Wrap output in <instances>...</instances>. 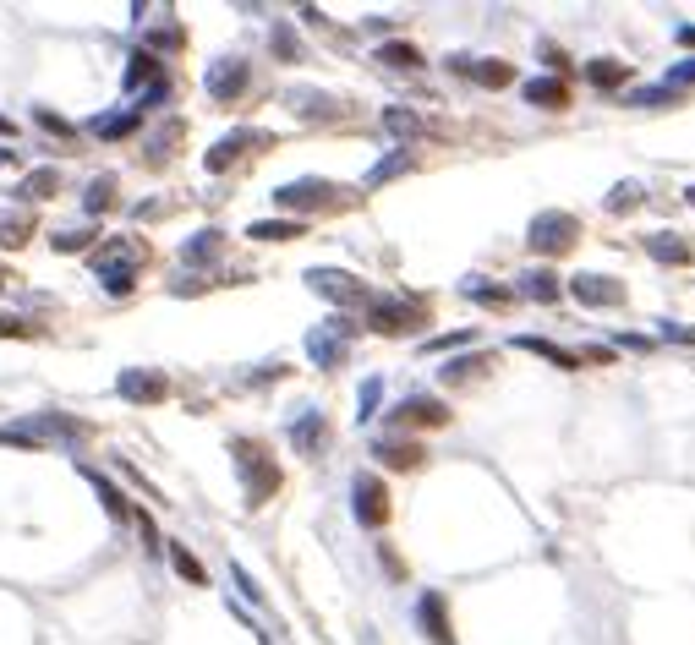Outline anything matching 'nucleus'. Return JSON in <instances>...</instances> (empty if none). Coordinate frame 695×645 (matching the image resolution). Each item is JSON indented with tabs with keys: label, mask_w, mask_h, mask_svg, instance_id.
<instances>
[{
	"label": "nucleus",
	"mask_w": 695,
	"mask_h": 645,
	"mask_svg": "<svg viewBox=\"0 0 695 645\" xmlns=\"http://www.w3.org/2000/svg\"><path fill=\"white\" fill-rule=\"evenodd\" d=\"M83 438H88V421H72L61 410H39L28 421H6L0 427V443H17V449H55V443L77 449Z\"/></svg>",
	"instance_id": "f257e3e1"
},
{
	"label": "nucleus",
	"mask_w": 695,
	"mask_h": 645,
	"mask_svg": "<svg viewBox=\"0 0 695 645\" xmlns=\"http://www.w3.org/2000/svg\"><path fill=\"white\" fill-rule=\"evenodd\" d=\"M143 257H148V246H143V241H132V236H121V241H104L99 252H94V274H99L104 296H132V285H137V268H143Z\"/></svg>",
	"instance_id": "f03ea898"
},
{
	"label": "nucleus",
	"mask_w": 695,
	"mask_h": 645,
	"mask_svg": "<svg viewBox=\"0 0 695 645\" xmlns=\"http://www.w3.org/2000/svg\"><path fill=\"white\" fill-rule=\"evenodd\" d=\"M230 454H236V471H241V487H247V503H252V509H263V503L280 492V465H274L258 443H247V438L230 443Z\"/></svg>",
	"instance_id": "7ed1b4c3"
},
{
	"label": "nucleus",
	"mask_w": 695,
	"mask_h": 645,
	"mask_svg": "<svg viewBox=\"0 0 695 645\" xmlns=\"http://www.w3.org/2000/svg\"><path fill=\"white\" fill-rule=\"evenodd\" d=\"M575 236H581V219L575 214H564V208H548V214H537L531 219V246H537L542 257H559V252H570Z\"/></svg>",
	"instance_id": "20e7f679"
},
{
	"label": "nucleus",
	"mask_w": 695,
	"mask_h": 645,
	"mask_svg": "<svg viewBox=\"0 0 695 645\" xmlns=\"http://www.w3.org/2000/svg\"><path fill=\"white\" fill-rule=\"evenodd\" d=\"M367 323H373L378 334H405V328L427 323V307L416 296H373L367 301Z\"/></svg>",
	"instance_id": "39448f33"
},
{
	"label": "nucleus",
	"mask_w": 695,
	"mask_h": 645,
	"mask_svg": "<svg viewBox=\"0 0 695 645\" xmlns=\"http://www.w3.org/2000/svg\"><path fill=\"white\" fill-rule=\"evenodd\" d=\"M351 334H356V323H351V318H329V323H318V328L307 334V356L318 361V367H340L345 350H351Z\"/></svg>",
	"instance_id": "423d86ee"
},
{
	"label": "nucleus",
	"mask_w": 695,
	"mask_h": 645,
	"mask_svg": "<svg viewBox=\"0 0 695 645\" xmlns=\"http://www.w3.org/2000/svg\"><path fill=\"white\" fill-rule=\"evenodd\" d=\"M307 285L318 290L323 301H334V307H362V301H373L367 296V285L356 274H345V268H312L307 274Z\"/></svg>",
	"instance_id": "0eeeda50"
},
{
	"label": "nucleus",
	"mask_w": 695,
	"mask_h": 645,
	"mask_svg": "<svg viewBox=\"0 0 695 645\" xmlns=\"http://www.w3.org/2000/svg\"><path fill=\"white\" fill-rule=\"evenodd\" d=\"M115 394L132 405H159L170 394V378L154 367H121V378H115Z\"/></svg>",
	"instance_id": "6e6552de"
},
{
	"label": "nucleus",
	"mask_w": 695,
	"mask_h": 645,
	"mask_svg": "<svg viewBox=\"0 0 695 645\" xmlns=\"http://www.w3.org/2000/svg\"><path fill=\"white\" fill-rule=\"evenodd\" d=\"M351 509H356V520L367 525V531H378V525L389 520V492L378 476H356L351 482Z\"/></svg>",
	"instance_id": "1a4fd4ad"
},
{
	"label": "nucleus",
	"mask_w": 695,
	"mask_h": 645,
	"mask_svg": "<svg viewBox=\"0 0 695 645\" xmlns=\"http://www.w3.org/2000/svg\"><path fill=\"white\" fill-rule=\"evenodd\" d=\"M203 88L214 104H236L241 88H247V61H236V55H225V61H214L203 72Z\"/></svg>",
	"instance_id": "9d476101"
},
{
	"label": "nucleus",
	"mask_w": 695,
	"mask_h": 645,
	"mask_svg": "<svg viewBox=\"0 0 695 645\" xmlns=\"http://www.w3.org/2000/svg\"><path fill=\"white\" fill-rule=\"evenodd\" d=\"M570 296L581 307H619L624 301V279H608V274H575L570 279Z\"/></svg>",
	"instance_id": "9b49d317"
},
{
	"label": "nucleus",
	"mask_w": 695,
	"mask_h": 645,
	"mask_svg": "<svg viewBox=\"0 0 695 645\" xmlns=\"http://www.w3.org/2000/svg\"><path fill=\"white\" fill-rule=\"evenodd\" d=\"M323 443H329V421H323V410H301L291 421V449L307 454V460H318Z\"/></svg>",
	"instance_id": "f8f14e48"
},
{
	"label": "nucleus",
	"mask_w": 695,
	"mask_h": 645,
	"mask_svg": "<svg viewBox=\"0 0 695 645\" xmlns=\"http://www.w3.org/2000/svg\"><path fill=\"white\" fill-rule=\"evenodd\" d=\"M258 143H269V137H263V132H252V126H241V132H230V137H219V143L214 148H208V170H230V164H236L241 154H247V148H258Z\"/></svg>",
	"instance_id": "ddd939ff"
},
{
	"label": "nucleus",
	"mask_w": 695,
	"mask_h": 645,
	"mask_svg": "<svg viewBox=\"0 0 695 645\" xmlns=\"http://www.w3.org/2000/svg\"><path fill=\"white\" fill-rule=\"evenodd\" d=\"M274 203H280V208H323V203H334V186L318 181V175H307V181L280 186V192H274Z\"/></svg>",
	"instance_id": "4468645a"
},
{
	"label": "nucleus",
	"mask_w": 695,
	"mask_h": 645,
	"mask_svg": "<svg viewBox=\"0 0 695 645\" xmlns=\"http://www.w3.org/2000/svg\"><path fill=\"white\" fill-rule=\"evenodd\" d=\"M455 66L460 77H471V82H482V88H504V82H515V72H509L504 61H477V55H455Z\"/></svg>",
	"instance_id": "2eb2a0df"
},
{
	"label": "nucleus",
	"mask_w": 695,
	"mask_h": 645,
	"mask_svg": "<svg viewBox=\"0 0 695 645\" xmlns=\"http://www.w3.org/2000/svg\"><path fill=\"white\" fill-rule=\"evenodd\" d=\"M395 421H400V427H444L449 410L438 405V400H427V394H411V400L395 410Z\"/></svg>",
	"instance_id": "dca6fc26"
},
{
	"label": "nucleus",
	"mask_w": 695,
	"mask_h": 645,
	"mask_svg": "<svg viewBox=\"0 0 695 645\" xmlns=\"http://www.w3.org/2000/svg\"><path fill=\"white\" fill-rule=\"evenodd\" d=\"M137 121H143L137 110H104V115H94V121H88V132L104 137V143H121V137L137 132Z\"/></svg>",
	"instance_id": "f3484780"
},
{
	"label": "nucleus",
	"mask_w": 695,
	"mask_h": 645,
	"mask_svg": "<svg viewBox=\"0 0 695 645\" xmlns=\"http://www.w3.org/2000/svg\"><path fill=\"white\" fill-rule=\"evenodd\" d=\"M416 618H422V629H427L433 645H449V618H444V596L438 591H427L422 602H416Z\"/></svg>",
	"instance_id": "a211bd4d"
},
{
	"label": "nucleus",
	"mask_w": 695,
	"mask_h": 645,
	"mask_svg": "<svg viewBox=\"0 0 695 645\" xmlns=\"http://www.w3.org/2000/svg\"><path fill=\"white\" fill-rule=\"evenodd\" d=\"M526 104H537V110H564V104H570V88H564L559 77H531Z\"/></svg>",
	"instance_id": "6ab92c4d"
},
{
	"label": "nucleus",
	"mask_w": 695,
	"mask_h": 645,
	"mask_svg": "<svg viewBox=\"0 0 695 645\" xmlns=\"http://www.w3.org/2000/svg\"><path fill=\"white\" fill-rule=\"evenodd\" d=\"M373 454L389 465V471H411V465H422V449H416V443H400V438H378Z\"/></svg>",
	"instance_id": "aec40b11"
},
{
	"label": "nucleus",
	"mask_w": 695,
	"mask_h": 645,
	"mask_svg": "<svg viewBox=\"0 0 695 645\" xmlns=\"http://www.w3.org/2000/svg\"><path fill=\"white\" fill-rule=\"evenodd\" d=\"M28 236H33V214H28V208H11V214H0V246H6V252L28 246Z\"/></svg>",
	"instance_id": "412c9836"
},
{
	"label": "nucleus",
	"mask_w": 695,
	"mask_h": 645,
	"mask_svg": "<svg viewBox=\"0 0 695 645\" xmlns=\"http://www.w3.org/2000/svg\"><path fill=\"white\" fill-rule=\"evenodd\" d=\"M225 252V236H219V230H198V236H192L187 246H181V263H214V257Z\"/></svg>",
	"instance_id": "4be33fe9"
},
{
	"label": "nucleus",
	"mask_w": 695,
	"mask_h": 645,
	"mask_svg": "<svg viewBox=\"0 0 695 645\" xmlns=\"http://www.w3.org/2000/svg\"><path fill=\"white\" fill-rule=\"evenodd\" d=\"M515 345H520V350H531V356H542V361H553V367H564V372H570V367H581V356H570V350H564V345H553V339L520 334Z\"/></svg>",
	"instance_id": "5701e85b"
},
{
	"label": "nucleus",
	"mask_w": 695,
	"mask_h": 645,
	"mask_svg": "<svg viewBox=\"0 0 695 645\" xmlns=\"http://www.w3.org/2000/svg\"><path fill=\"white\" fill-rule=\"evenodd\" d=\"M520 296L526 301H542V307H548V301H559V279L548 274V268H531V274H520Z\"/></svg>",
	"instance_id": "b1692460"
},
{
	"label": "nucleus",
	"mask_w": 695,
	"mask_h": 645,
	"mask_svg": "<svg viewBox=\"0 0 695 645\" xmlns=\"http://www.w3.org/2000/svg\"><path fill=\"white\" fill-rule=\"evenodd\" d=\"M291 110L307 115V121H329V115H340V104H334L329 93H307V88H301V93H291Z\"/></svg>",
	"instance_id": "393cba45"
},
{
	"label": "nucleus",
	"mask_w": 695,
	"mask_h": 645,
	"mask_svg": "<svg viewBox=\"0 0 695 645\" xmlns=\"http://www.w3.org/2000/svg\"><path fill=\"white\" fill-rule=\"evenodd\" d=\"M55 192H61V170H33L28 181L17 186L22 203H44V197H55Z\"/></svg>",
	"instance_id": "a878e982"
},
{
	"label": "nucleus",
	"mask_w": 695,
	"mask_h": 645,
	"mask_svg": "<svg viewBox=\"0 0 695 645\" xmlns=\"http://www.w3.org/2000/svg\"><path fill=\"white\" fill-rule=\"evenodd\" d=\"M646 252L657 257V263H690V246L674 236V230H657V236H646Z\"/></svg>",
	"instance_id": "bb28decb"
},
{
	"label": "nucleus",
	"mask_w": 695,
	"mask_h": 645,
	"mask_svg": "<svg viewBox=\"0 0 695 645\" xmlns=\"http://www.w3.org/2000/svg\"><path fill=\"white\" fill-rule=\"evenodd\" d=\"M159 82V61L148 50H137L132 55V66H126V93H137V88H154Z\"/></svg>",
	"instance_id": "cd10ccee"
},
{
	"label": "nucleus",
	"mask_w": 695,
	"mask_h": 645,
	"mask_svg": "<svg viewBox=\"0 0 695 645\" xmlns=\"http://www.w3.org/2000/svg\"><path fill=\"white\" fill-rule=\"evenodd\" d=\"M247 236L252 241H296L301 236V219H258Z\"/></svg>",
	"instance_id": "c85d7f7f"
},
{
	"label": "nucleus",
	"mask_w": 695,
	"mask_h": 645,
	"mask_svg": "<svg viewBox=\"0 0 695 645\" xmlns=\"http://www.w3.org/2000/svg\"><path fill=\"white\" fill-rule=\"evenodd\" d=\"M384 132L395 137V143H411V137H422V121H416L411 110H384Z\"/></svg>",
	"instance_id": "c756f323"
},
{
	"label": "nucleus",
	"mask_w": 695,
	"mask_h": 645,
	"mask_svg": "<svg viewBox=\"0 0 695 645\" xmlns=\"http://www.w3.org/2000/svg\"><path fill=\"white\" fill-rule=\"evenodd\" d=\"M110 203H115V175H94L88 192H83V208H88V214H104Z\"/></svg>",
	"instance_id": "7c9ffc66"
},
{
	"label": "nucleus",
	"mask_w": 695,
	"mask_h": 645,
	"mask_svg": "<svg viewBox=\"0 0 695 645\" xmlns=\"http://www.w3.org/2000/svg\"><path fill=\"white\" fill-rule=\"evenodd\" d=\"M88 476V487H94L99 492V503H104V514H115V520H126V498H121V492H115V482H104V476L99 471H83Z\"/></svg>",
	"instance_id": "2f4dec72"
},
{
	"label": "nucleus",
	"mask_w": 695,
	"mask_h": 645,
	"mask_svg": "<svg viewBox=\"0 0 695 645\" xmlns=\"http://www.w3.org/2000/svg\"><path fill=\"white\" fill-rule=\"evenodd\" d=\"M405 170H411V154H405V148H400V154L378 159L373 170H367V186H384V181H395V175H405Z\"/></svg>",
	"instance_id": "473e14b6"
},
{
	"label": "nucleus",
	"mask_w": 695,
	"mask_h": 645,
	"mask_svg": "<svg viewBox=\"0 0 695 645\" xmlns=\"http://www.w3.org/2000/svg\"><path fill=\"white\" fill-rule=\"evenodd\" d=\"M170 564H176V574H181V580H187V585H208L203 564H198V558H192V553H187V547H181V542H170Z\"/></svg>",
	"instance_id": "72a5a7b5"
},
{
	"label": "nucleus",
	"mask_w": 695,
	"mask_h": 645,
	"mask_svg": "<svg viewBox=\"0 0 695 645\" xmlns=\"http://www.w3.org/2000/svg\"><path fill=\"white\" fill-rule=\"evenodd\" d=\"M378 400H384V378H367L362 394H356V421H373L378 416Z\"/></svg>",
	"instance_id": "f704fd0d"
},
{
	"label": "nucleus",
	"mask_w": 695,
	"mask_h": 645,
	"mask_svg": "<svg viewBox=\"0 0 695 645\" xmlns=\"http://www.w3.org/2000/svg\"><path fill=\"white\" fill-rule=\"evenodd\" d=\"M674 99H679V93L663 88V82H657V88H635V93H630L635 110H657V104H674Z\"/></svg>",
	"instance_id": "c9c22d12"
},
{
	"label": "nucleus",
	"mask_w": 695,
	"mask_h": 645,
	"mask_svg": "<svg viewBox=\"0 0 695 645\" xmlns=\"http://www.w3.org/2000/svg\"><path fill=\"white\" fill-rule=\"evenodd\" d=\"M378 61H384V66H400V72H411V66H422V55H416L411 44H384V50H378Z\"/></svg>",
	"instance_id": "e433bc0d"
},
{
	"label": "nucleus",
	"mask_w": 695,
	"mask_h": 645,
	"mask_svg": "<svg viewBox=\"0 0 695 645\" xmlns=\"http://www.w3.org/2000/svg\"><path fill=\"white\" fill-rule=\"evenodd\" d=\"M586 77H592L597 88H619V82H624V61H592V66H586Z\"/></svg>",
	"instance_id": "4c0bfd02"
},
{
	"label": "nucleus",
	"mask_w": 695,
	"mask_h": 645,
	"mask_svg": "<svg viewBox=\"0 0 695 645\" xmlns=\"http://www.w3.org/2000/svg\"><path fill=\"white\" fill-rule=\"evenodd\" d=\"M477 367H488V361H482V356H466V361H449V367H438V378H444V383H466Z\"/></svg>",
	"instance_id": "58836bf2"
},
{
	"label": "nucleus",
	"mask_w": 695,
	"mask_h": 645,
	"mask_svg": "<svg viewBox=\"0 0 695 645\" xmlns=\"http://www.w3.org/2000/svg\"><path fill=\"white\" fill-rule=\"evenodd\" d=\"M88 241H94V230H55V236H50L55 252H83Z\"/></svg>",
	"instance_id": "ea45409f"
},
{
	"label": "nucleus",
	"mask_w": 695,
	"mask_h": 645,
	"mask_svg": "<svg viewBox=\"0 0 695 645\" xmlns=\"http://www.w3.org/2000/svg\"><path fill=\"white\" fill-rule=\"evenodd\" d=\"M466 296H471V301H482V307H504V301H509V290H498V285H477V279H466Z\"/></svg>",
	"instance_id": "a19ab883"
},
{
	"label": "nucleus",
	"mask_w": 695,
	"mask_h": 645,
	"mask_svg": "<svg viewBox=\"0 0 695 645\" xmlns=\"http://www.w3.org/2000/svg\"><path fill=\"white\" fill-rule=\"evenodd\" d=\"M635 203H641V186H635V181H624V186H613V192H608L613 214H624V208H635Z\"/></svg>",
	"instance_id": "79ce46f5"
},
{
	"label": "nucleus",
	"mask_w": 695,
	"mask_h": 645,
	"mask_svg": "<svg viewBox=\"0 0 695 645\" xmlns=\"http://www.w3.org/2000/svg\"><path fill=\"white\" fill-rule=\"evenodd\" d=\"M33 121H39L44 132H55V137H77V126H72V121H61L55 110H33Z\"/></svg>",
	"instance_id": "37998d69"
},
{
	"label": "nucleus",
	"mask_w": 695,
	"mask_h": 645,
	"mask_svg": "<svg viewBox=\"0 0 695 645\" xmlns=\"http://www.w3.org/2000/svg\"><path fill=\"white\" fill-rule=\"evenodd\" d=\"M274 50H280L285 61H301V44H296V33L285 28V22H280V28H274Z\"/></svg>",
	"instance_id": "c03bdc74"
},
{
	"label": "nucleus",
	"mask_w": 695,
	"mask_h": 645,
	"mask_svg": "<svg viewBox=\"0 0 695 645\" xmlns=\"http://www.w3.org/2000/svg\"><path fill=\"white\" fill-rule=\"evenodd\" d=\"M0 339H33V323L11 318V312H0Z\"/></svg>",
	"instance_id": "a18cd8bd"
},
{
	"label": "nucleus",
	"mask_w": 695,
	"mask_h": 645,
	"mask_svg": "<svg viewBox=\"0 0 695 645\" xmlns=\"http://www.w3.org/2000/svg\"><path fill=\"white\" fill-rule=\"evenodd\" d=\"M690 82H695V55H690V61H679L674 72H668L663 88H674V93H679V88H690Z\"/></svg>",
	"instance_id": "49530a36"
},
{
	"label": "nucleus",
	"mask_w": 695,
	"mask_h": 645,
	"mask_svg": "<svg viewBox=\"0 0 695 645\" xmlns=\"http://www.w3.org/2000/svg\"><path fill=\"white\" fill-rule=\"evenodd\" d=\"M471 328H460V334H438V339H427V350H455V345H471Z\"/></svg>",
	"instance_id": "de8ad7c7"
},
{
	"label": "nucleus",
	"mask_w": 695,
	"mask_h": 645,
	"mask_svg": "<svg viewBox=\"0 0 695 645\" xmlns=\"http://www.w3.org/2000/svg\"><path fill=\"white\" fill-rule=\"evenodd\" d=\"M663 339H679V345H695V328H685V323H663Z\"/></svg>",
	"instance_id": "09e8293b"
},
{
	"label": "nucleus",
	"mask_w": 695,
	"mask_h": 645,
	"mask_svg": "<svg viewBox=\"0 0 695 645\" xmlns=\"http://www.w3.org/2000/svg\"><path fill=\"white\" fill-rule=\"evenodd\" d=\"M154 44H159V50H176V44H181V28H159Z\"/></svg>",
	"instance_id": "8fccbe9b"
},
{
	"label": "nucleus",
	"mask_w": 695,
	"mask_h": 645,
	"mask_svg": "<svg viewBox=\"0 0 695 645\" xmlns=\"http://www.w3.org/2000/svg\"><path fill=\"white\" fill-rule=\"evenodd\" d=\"M679 39H685V44H695V28H679Z\"/></svg>",
	"instance_id": "3c124183"
},
{
	"label": "nucleus",
	"mask_w": 695,
	"mask_h": 645,
	"mask_svg": "<svg viewBox=\"0 0 695 645\" xmlns=\"http://www.w3.org/2000/svg\"><path fill=\"white\" fill-rule=\"evenodd\" d=\"M0 132H11V121H6V115H0Z\"/></svg>",
	"instance_id": "603ef678"
},
{
	"label": "nucleus",
	"mask_w": 695,
	"mask_h": 645,
	"mask_svg": "<svg viewBox=\"0 0 695 645\" xmlns=\"http://www.w3.org/2000/svg\"><path fill=\"white\" fill-rule=\"evenodd\" d=\"M6 159H11V148H0V164H6Z\"/></svg>",
	"instance_id": "864d4df0"
},
{
	"label": "nucleus",
	"mask_w": 695,
	"mask_h": 645,
	"mask_svg": "<svg viewBox=\"0 0 695 645\" xmlns=\"http://www.w3.org/2000/svg\"><path fill=\"white\" fill-rule=\"evenodd\" d=\"M685 197H690V208H695V186H690V192H685Z\"/></svg>",
	"instance_id": "5fc2aeb1"
}]
</instances>
